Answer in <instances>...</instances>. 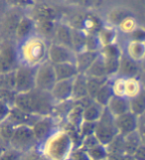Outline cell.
<instances>
[{"mask_svg":"<svg viewBox=\"0 0 145 160\" xmlns=\"http://www.w3.org/2000/svg\"><path fill=\"white\" fill-rule=\"evenodd\" d=\"M11 108H12V106H10L7 102L1 101V121L7 118L11 110Z\"/></svg>","mask_w":145,"mask_h":160,"instance_id":"f907efd6","label":"cell"},{"mask_svg":"<svg viewBox=\"0 0 145 160\" xmlns=\"http://www.w3.org/2000/svg\"><path fill=\"white\" fill-rule=\"evenodd\" d=\"M56 104L57 102L52 97L51 92L37 88L28 92H17L14 102V107L37 117L53 115Z\"/></svg>","mask_w":145,"mask_h":160,"instance_id":"6da1fadb","label":"cell"},{"mask_svg":"<svg viewBox=\"0 0 145 160\" xmlns=\"http://www.w3.org/2000/svg\"><path fill=\"white\" fill-rule=\"evenodd\" d=\"M36 72L37 67L21 64L15 70L16 86L17 92H28L36 88Z\"/></svg>","mask_w":145,"mask_h":160,"instance_id":"52a82bcc","label":"cell"},{"mask_svg":"<svg viewBox=\"0 0 145 160\" xmlns=\"http://www.w3.org/2000/svg\"><path fill=\"white\" fill-rule=\"evenodd\" d=\"M139 63L133 61L125 53L122 54L119 60V67L118 76L121 78H136L139 73Z\"/></svg>","mask_w":145,"mask_h":160,"instance_id":"e0dca14e","label":"cell"},{"mask_svg":"<svg viewBox=\"0 0 145 160\" xmlns=\"http://www.w3.org/2000/svg\"><path fill=\"white\" fill-rule=\"evenodd\" d=\"M137 27L138 26L136 24L135 19L133 18L131 15L127 16V17L124 20H122V22L118 25V28L120 31L124 33H128V34H130L132 31H134Z\"/></svg>","mask_w":145,"mask_h":160,"instance_id":"ee69618b","label":"cell"},{"mask_svg":"<svg viewBox=\"0 0 145 160\" xmlns=\"http://www.w3.org/2000/svg\"><path fill=\"white\" fill-rule=\"evenodd\" d=\"M86 40L87 33L72 27V49L76 53H80L86 50Z\"/></svg>","mask_w":145,"mask_h":160,"instance_id":"d6a6232c","label":"cell"},{"mask_svg":"<svg viewBox=\"0 0 145 160\" xmlns=\"http://www.w3.org/2000/svg\"><path fill=\"white\" fill-rule=\"evenodd\" d=\"M65 1L72 5H82L85 3L87 0H65Z\"/></svg>","mask_w":145,"mask_h":160,"instance_id":"f5cc1de1","label":"cell"},{"mask_svg":"<svg viewBox=\"0 0 145 160\" xmlns=\"http://www.w3.org/2000/svg\"><path fill=\"white\" fill-rule=\"evenodd\" d=\"M124 139H125V152L127 154H130V155H133V153L136 151L138 146L142 143L137 130L132 132L130 134L124 135Z\"/></svg>","mask_w":145,"mask_h":160,"instance_id":"8d00e7d4","label":"cell"},{"mask_svg":"<svg viewBox=\"0 0 145 160\" xmlns=\"http://www.w3.org/2000/svg\"><path fill=\"white\" fill-rule=\"evenodd\" d=\"M77 53L72 48L57 43L49 44L48 60L54 65L63 63H76Z\"/></svg>","mask_w":145,"mask_h":160,"instance_id":"8fae6325","label":"cell"},{"mask_svg":"<svg viewBox=\"0 0 145 160\" xmlns=\"http://www.w3.org/2000/svg\"><path fill=\"white\" fill-rule=\"evenodd\" d=\"M131 41H139V42H145V29L137 27V28L130 33Z\"/></svg>","mask_w":145,"mask_h":160,"instance_id":"7dc6e473","label":"cell"},{"mask_svg":"<svg viewBox=\"0 0 145 160\" xmlns=\"http://www.w3.org/2000/svg\"><path fill=\"white\" fill-rule=\"evenodd\" d=\"M55 66L56 77L58 81L62 80H72L80 74L76 63H63Z\"/></svg>","mask_w":145,"mask_h":160,"instance_id":"7402d4cb","label":"cell"},{"mask_svg":"<svg viewBox=\"0 0 145 160\" xmlns=\"http://www.w3.org/2000/svg\"><path fill=\"white\" fill-rule=\"evenodd\" d=\"M99 56V51H88L85 50L80 53H77L76 65L80 71V74H86V72L90 69L93 62Z\"/></svg>","mask_w":145,"mask_h":160,"instance_id":"ffe728a7","label":"cell"},{"mask_svg":"<svg viewBox=\"0 0 145 160\" xmlns=\"http://www.w3.org/2000/svg\"><path fill=\"white\" fill-rule=\"evenodd\" d=\"M41 117H37L34 114L27 113L20 108L12 107L9 112V115L6 119H8L10 122H12L15 126H20V125H30L33 126L35 124L36 121L40 118Z\"/></svg>","mask_w":145,"mask_h":160,"instance_id":"2e32d148","label":"cell"},{"mask_svg":"<svg viewBox=\"0 0 145 160\" xmlns=\"http://www.w3.org/2000/svg\"><path fill=\"white\" fill-rule=\"evenodd\" d=\"M107 160H135L133 155L127 153H122V154H108Z\"/></svg>","mask_w":145,"mask_h":160,"instance_id":"c3c4849f","label":"cell"},{"mask_svg":"<svg viewBox=\"0 0 145 160\" xmlns=\"http://www.w3.org/2000/svg\"><path fill=\"white\" fill-rule=\"evenodd\" d=\"M74 92V79L57 81L51 91V95L56 102H63L72 100Z\"/></svg>","mask_w":145,"mask_h":160,"instance_id":"7c38bea8","label":"cell"},{"mask_svg":"<svg viewBox=\"0 0 145 160\" xmlns=\"http://www.w3.org/2000/svg\"><path fill=\"white\" fill-rule=\"evenodd\" d=\"M137 131L139 133V136H140L141 142L143 143V144H145V122L139 121V126H138Z\"/></svg>","mask_w":145,"mask_h":160,"instance_id":"816d5d0a","label":"cell"},{"mask_svg":"<svg viewBox=\"0 0 145 160\" xmlns=\"http://www.w3.org/2000/svg\"><path fill=\"white\" fill-rule=\"evenodd\" d=\"M55 66L49 60L45 61L37 67L36 72V88L43 91L51 92L57 82Z\"/></svg>","mask_w":145,"mask_h":160,"instance_id":"ba28073f","label":"cell"},{"mask_svg":"<svg viewBox=\"0 0 145 160\" xmlns=\"http://www.w3.org/2000/svg\"><path fill=\"white\" fill-rule=\"evenodd\" d=\"M9 7L19 9H30L36 4V0H5Z\"/></svg>","mask_w":145,"mask_h":160,"instance_id":"7bdbcfd3","label":"cell"},{"mask_svg":"<svg viewBox=\"0 0 145 160\" xmlns=\"http://www.w3.org/2000/svg\"><path fill=\"white\" fill-rule=\"evenodd\" d=\"M25 153H22L12 147L4 148L1 151L0 160H22Z\"/></svg>","mask_w":145,"mask_h":160,"instance_id":"b9f144b4","label":"cell"},{"mask_svg":"<svg viewBox=\"0 0 145 160\" xmlns=\"http://www.w3.org/2000/svg\"><path fill=\"white\" fill-rule=\"evenodd\" d=\"M110 78H98V77H88V96L92 97L94 100L98 92L100 90L105 82Z\"/></svg>","mask_w":145,"mask_h":160,"instance_id":"f35d334b","label":"cell"},{"mask_svg":"<svg viewBox=\"0 0 145 160\" xmlns=\"http://www.w3.org/2000/svg\"><path fill=\"white\" fill-rule=\"evenodd\" d=\"M129 15L130 14L124 9H113L109 12L108 19L111 25L118 26L122 22V20H124L127 16H129Z\"/></svg>","mask_w":145,"mask_h":160,"instance_id":"60d3db41","label":"cell"},{"mask_svg":"<svg viewBox=\"0 0 145 160\" xmlns=\"http://www.w3.org/2000/svg\"><path fill=\"white\" fill-rule=\"evenodd\" d=\"M16 126L8 119L2 120L0 123V139H1L2 149L10 146V142L15 132Z\"/></svg>","mask_w":145,"mask_h":160,"instance_id":"484cf974","label":"cell"},{"mask_svg":"<svg viewBox=\"0 0 145 160\" xmlns=\"http://www.w3.org/2000/svg\"><path fill=\"white\" fill-rule=\"evenodd\" d=\"M110 78L105 84L100 88V90L98 92L97 96L94 97V101L103 108H107L108 104L109 103L110 100L114 96L113 89H112V81Z\"/></svg>","mask_w":145,"mask_h":160,"instance_id":"d4e9b609","label":"cell"},{"mask_svg":"<svg viewBox=\"0 0 145 160\" xmlns=\"http://www.w3.org/2000/svg\"><path fill=\"white\" fill-rule=\"evenodd\" d=\"M46 160H69L75 144L66 129H58L40 146Z\"/></svg>","mask_w":145,"mask_h":160,"instance_id":"7a4b0ae2","label":"cell"},{"mask_svg":"<svg viewBox=\"0 0 145 160\" xmlns=\"http://www.w3.org/2000/svg\"><path fill=\"white\" fill-rule=\"evenodd\" d=\"M21 65L19 44L12 39H3L0 47V69L1 74L15 71Z\"/></svg>","mask_w":145,"mask_h":160,"instance_id":"277c9868","label":"cell"},{"mask_svg":"<svg viewBox=\"0 0 145 160\" xmlns=\"http://www.w3.org/2000/svg\"><path fill=\"white\" fill-rule=\"evenodd\" d=\"M118 134V129L115 122V117L108 108H104L102 117L97 121L94 135L100 143L108 145Z\"/></svg>","mask_w":145,"mask_h":160,"instance_id":"5b68a950","label":"cell"},{"mask_svg":"<svg viewBox=\"0 0 145 160\" xmlns=\"http://www.w3.org/2000/svg\"><path fill=\"white\" fill-rule=\"evenodd\" d=\"M32 128L33 131H34L39 146H41L43 143H45L59 129L57 119H56L54 115L41 117L36 121L35 124L32 126Z\"/></svg>","mask_w":145,"mask_h":160,"instance_id":"9c48e42d","label":"cell"},{"mask_svg":"<svg viewBox=\"0 0 145 160\" xmlns=\"http://www.w3.org/2000/svg\"><path fill=\"white\" fill-rule=\"evenodd\" d=\"M122 53L115 43L104 46L99 50V56L104 60H120Z\"/></svg>","mask_w":145,"mask_h":160,"instance_id":"e575fe53","label":"cell"},{"mask_svg":"<svg viewBox=\"0 0 145 160\" xmlns=\"http://www.w3.org/2000/svg\"><path fill=\"white\" fill-rule=\"evenodd\" d=\"M72 27L64 23H57L55 28L53 40L54 43L61 44L67 47L72 48Z\"/></svg>","mask_w":145,"mask_h":160,"instance_id":"d6986e66","label":"cell"},{"mask_svg":"<svg viewBox=\"0 0 145 160\" xmlns=\"http://www.w3.org/2000/svg\"><path fill=\"white\" fill-rule=\"evenodd\" d=\"M143 87L140 81L137 78H128L125 79V92L124 96L127 98H131L137 96L139 92H141Z\"/></svg>","mask_w":145,"mask_h":160,"instance_id":"d590c367","label":"cell"},{"mask_svg":"<svg viewBox=\"0 0 145 160\" xmlns=\"http://www.w3.org/2000/svg\"><path fill=\"white\" fill-rule=\"evenodd\" d=\"M57 22L56 21H40L35 22L36 25V35L47 39H53L55 28Z\"/></svg>","mask_w":145,"mask_h":160,"instance_id":"83f0119b","label":"cell"},{"mask_svg":"<svg viewBox=\"0 0 145 160\" xmlns=\"http://www.w3.org/2000/svg\"><path fill=\"white\" fill-rule=\"evenodd\" d=\"M49 45L44 38L34 35L19 44V56L21 64L38 67L48 60Z\"/></svg>","mask_w":145,"mask_h":160,"instance_id":"3957f363","label":"cell"},{"mask_svg":"<svg viewBox=\"0 0 145 160\" xmlns=\"http://www.w3.org/2000/svg\"><path fill=\"white\" fill-rule=\"evenodd\" d=\"M88 96V76L86 74H79L74 79V92L72 100L79 101Z\"/></svg>","mask_w":145,"mask_h":160,"instance_id":"603a6c76","label":"cell"},{"mask_svg":"<svg viewBox=\"0 0 145 160\" xmlns=\"http://www.w3.org/2000/svg\"><path fill=\"white\" fill-rule=\"evenodd\" d=\"M36 34V25L35 21L33 20L29 15H24L22 17L21 21L19 22V25L15 32L14 40L18 44L29 39L30 37L34 36Z\"/></svg>","mask_w":145,"mask_h":160,"instance_id":"9a60e30c","label":"cell"},{"mask_svg":"<svg viewBox=\"0 0 145 160\" xmlns=\"http://www.w3.org/2000/svg\"><path fill=\"white\" fill-rule=\"evenodd\" d=\"M109 112L112 113L114 117H119V115L123 114L125 112H130L129 108V98L126 97L116 96L114 95L112 98L110 100L108 107Z\"/></svg>","mask_w":145,"mask_h":160,"instance_id":"44dd1931","label":"cell"},{"mask_svg":"<svg viewBox=\"0 0 145 160\" xmlns=\"http://www.w3.org/2000/svg\"><path fill=\"white\" fill-rule=\"evenodd\" d=\"M67 121L69 124L80 129L82 123L83 122V108L81 104L75 102V106L72 107L67 117Z\"/></svg>","mask_w":145,"mask_h":160,"instance_id":"1f68e13d","label":"cell"},{"mask_svg":"<svg viewBox=\"0 0 145 160\" xmlns=\"http://www.w3.org/2000/svg\"><path fill=\"white\" fill-rule=\"evenodd\" d=\"M86 75L88 77H98V78H109L108 75L107 67H105V63L103 59L98 56V59L94 61L93 64L90 67L87 72Z\"/></svg>","mask_w":145,"mask_h":160,"instance_id":"f546056e","label":"cell"},{"mask_svg":"<svg viewBox=\"0 0 145 160\" xmlns=\"http://www.w3.org/2000/svg\"><path fill=\"white\" fill-rule=\"evenodd\" d=\"M103 109L104 108L102 106H100L96 101H93L83 108V120L97 122L102 117Z\"/></svg>","mask_w":145,"mask_h":160,"instance_id":"f1b7e54d","label":"cell"},{"mask_svg":"<svg viewBox=\"0 0 145 160\" xmlns=\"http://www.w3.org/2000/svg\"><path fill=\"white\" fill-rule=\"evenodd\" d=\"M91 160H107L108 156V150L107 145L102 144L99 141L96 142L94 144L83 148Z\"/></svg>","mask_w":145,"mask_h":160,"instance_id":"4316f807","label":"cell"},{"mask_svg":"<svg viewBox=\"0 0 145 160\" xmlns=\"http://www.w3.org/2000/svg\"><path fill=\"white\" fill-rule=\"evenodd\" d=\"M125 54L137 63L143 62L145 61V42L130 41L126 46Z\"/></svg>","mask_w":145,"mask_h":160,"instance_id":"cb8c5ba5","label":"cell"},{"mask_svg":"<svg viewBox=\"0 0 145 160\" xmlns=\"http://www.w3.org/2000/svg\"><path fill=\"white\" fill-rule=\"evenodd\" d=\"M0 85H1V89L15 90V86H16L15 71L1 74V77H0Z\"/></svg>","mask_w":145,"mask_h":160,"instance_id":"ab89813d","label":"cell"},{"mask_svg":"<svg viewBox=\"0 0 145 160\" xmlns=\"http://www.w3.org/2000/svg\"><path fill=\"white\" fill-rule=\"evenodd\" d=\"M108 154H122L125 152V139L124 135L118 134L111 140L110 143L107 145Z\"/></svg>","mask_w":145,"mask_h":160,"instance_id":"74e56055","label":"cell"},{"mask_svg":"<svg viewBox=\"0 0 145 160\" xmlns=\"http://www.w3.org/2000/svg\"><path fill=\"white\" fill-rule=\"evenodd\" d=\"M133 157L135 160H145V144L141 143L138 146L136 151L133 153Z\"/></svg>","mask_w":145,"mask_h":160,"instance_id":"681fc988","label":"cell"},{"mask_svg":"<svg viewBox=\"0 0 145 160\" xmlns=\"http://www.w3.org/2000/svg\"><path fill=\"white\" fill-rule=\"evenodd\" d=\"M104 25L102 24V20H100L97 15L93 14H87L83 15L80 19V24L77 29H80L83 31L87 34H96L102 30V28Z\"/></svg>","mask_w":145,"mask_h":160,"instance_id":"ac0fdd59","label":"cell"},{"mask_svg":"<svg viewBox=\"0 0 145 160\" xmlns=\"http://www.w3.org/2000/svg\"><path fill=\"white\" fill-rule=\"evenodd\" d=\"M130 112L140 118L145 112V90L143 89L134 98H129Z\"/></svg>","mask_w":145,"mask_h":160,"instance_id":"4dcf8cb0","label":"cell"},{"mask_svg":"<svg viewBox=\"0 0 145 160\" xmlns=\"http://www.w3.org/2000/svg\"><path fill=\"white\" fill-rule=\"evenodd\" d=\"M36 146H39L34 131L30 125L16 126L15 132L10 142V146L22 153L32 151Z\"/></svg>","mask_w":145,"mask_h":160,"instance_id":"8992f818","label":"cell"},{"mask_svg":"<svg viewBox=\"0 0 145 160\" xmlns=\"http://www.w3.org/2000/svg\"><path fill=\"white\" fill-rule=\"evenodd\" d=\"M115 122L118 129V133L122 135H127L138 129L139 117L131 112H128L119 115V117H116Z\"/></svg>","mask_w":145,"mask_h":160,"instance_id":"4fadbf2b","label":"cell"},{"mask_svg":"<svg viewBox=\"0 0 145 160\" xmlns=\"http://www.w3.org/2000/svg\"><path fill=\"white\" fill-rule=\"evenodd\" d=\"M139 121H141V122H145V112L141 115L140 118H139Z\"/></svg>","mask_w":145,"mask_h":160,"instance_id":"db71d44e","label":"cell"},{"mask_svg":"<svg viewBox=\"0 0 145 160\" xmlns=\"http://www.w3.org/2000/svg\"><path fill=\"white\" fill-rule=\"evenodd\" d=\"M96 128H97V122H92V121H86L83 120L80 128V132L82 138H86L88 136L94 135L96 132Z\"/></svg>","mask_w":145,"mask_h":160,"instance_id":"f6af8a7d","label":"cell"},{"mask_svg":"<svg viewBox=\"0 0 145 160\" xmlns=\"http://www.w3.org/2000/svg\"><path fill=\"white\" fill-rule=\"evenodd\" d=\"M23 14V10L19 8H12L9 9L4 13L1 22V31L3 35V39H12L14 40L15 32L21 21Z\"/></svg>","mask_w":145,"mask_h":160,"instance_id":"30bf717a","label":"cell"},{"mask_svg":"<svg viewBox=\"0 0 145 160\" xmlns=\"http://www.w3.org/2000/svg\"><path fill=\"white\" fill-rule=\"evenodd\" d=\"M98 37L102 48L104 46L115 43L116 32L112 26H103L102 30L98 33Z\"/></svg>","mask_w":145,"mask_h":160,"instance_id":"836d02e7","label":"cell"},{"mask_svg":"<svg viewBox=\"0 0 145 160\" xmlns=\"http://www.w3.org/2000/svg\"><path fill=\"white\" fill-rule=\"evenodd\" d=\"M30 13L28 14L35 22L40 21H56L58 17V12L51 5H48L45 3L35 4L34 6L31 7ZM57 22V21H56Z\"/></svg>","mask_w":145,"mask_h":160,"instance_id":"5bb4252c","label":"cell"},{"mask_svg":"<svg viewBox=\"0 0 145 160\" xmlns=\"http://www.w3.org/2000/svg\"><path fill=\"white\" fill-rule=\"evenodd\" d=\"M69 160H91L87 151L82 147H78L72 150Z\"/></svg>","mask_w":145,"mask_h":160,"instance_id":"bcb514c9","label":"cell"}]
</instances>
